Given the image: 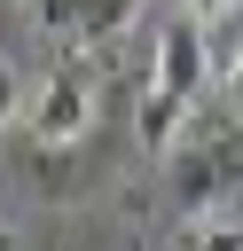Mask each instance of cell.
<instances>
[{
    "mask_svg": "<svg viewBox=\"0 0 243 251\" xmlns=\"http://www.w3.org/2000/svg\"><path fill=\"white\" fill-rule=\"evenodd\" d=\"M204 24L196 16H172L165 31H157V63H149V94H141V141L165 157L172 141H180V126H188V110L204 102Z\"/></svg>",
    "mask_w": 243,
    "mask_h": 251,
    "instance_id": "cell-1",
    "label": "cell"
},
{
    "mask_svg": "<svg viewBox=\"0 0 243 251\" xmlns=\"http://www.w3.org/2000/svg\"><path fill=\"white\" fill-rule=\"evenodd\" d=\"M86 133H94V78L78 63H63V71H47V86L31 102V141L39 149H71Z\"/></svg>",
    "mask_w": 243,
    "mask_h": 251,
    "instance_id": "cell-2",
    "label": "cell"
},
{
    "mask_svg": "<svg viewBox=\"0 0 243 251\" xmlns=\"http://www.w3.org/2000/svg\"><path fill=\"white\" fill-rule=\"evenodd\" d=\"M188 251H243V220H227V212H204V220L188 227Z\"/></svg>",
    "mask_w": 243,
    "mask_h": 251,
    "instance_id": "cell-3",
    "label": "cell"
},
{
    "mask_svg": "<svg viewBox=\"0 0 243 251\" xmlns=\"http://www.w3.org/2000/svg\"><path fill=\"white\" fill-rule=\"evenodd\" d=\"M227 110H235V118H243V47H235V55H227Z\"/></svg>",
    "mask_w": 243,
    "mask_h": 251,
    "instance_id": "cell-4",
    "label": "cell"
},
{
    "mask_svg": "<svg viewBox=\"0 0 243 251\" xmlns=\"http://www.w3.org/2000/svg\"><path fill=\"white\" fill-rule=\"evenodd\" d=\"M227 8H243V0H188V16H196V24H219Z\"/></svg>",
    "mask_w": 243,
    "mask_h": 251,
    "instance_id": "cell-5",
    "label": "cell"
}]
</instances>
